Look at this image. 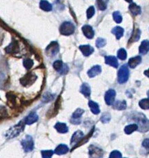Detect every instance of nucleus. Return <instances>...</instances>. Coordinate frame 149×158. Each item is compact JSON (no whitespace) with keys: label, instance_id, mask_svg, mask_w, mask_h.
I'll list each match as a JSON object with an SVG mask.
<instances>
[{"label":"nucleus","instance_id":"24","mask_svg":"<svg viewBox=\"0 0 149 158\" xmlns=\"http://www.w3.org/2000/svg\"><path fill=\"white\" fill-rule=\"evenodd\" d=\"M149 49V43L148 40H144L143 41L140 46L139 47V52L142 55H145L147 54L148 52Z\"/></svg>","mask_w":149,"mask_h":158},{"label":"nucleus","instance_id":"27","mask_svg":"<svg viewBox=\"0 0 149 158\" xmlns=\"http://www.w3.org/2000/svg\"><path fill=\"white\" fill-rule=\"evenodd\" d=\"M112 33L116 36V39L119 40L124 35V29L120 26H116L115 28L112 29Z\"/></svg>","mask_w":149,"mask_h":158},{"label":"nucleus","instance_id":"12","mask_svg":"<svg viewBox=\"0 0 149 158\" xmlns=\"http://www.w3.org/2000/svg\"><path fill=\"white\" fill-rule=\"evenodd\" d=\"M84 133L82 132L81 131L78 130V131H75L73 133V135L72 138H71V144L73 145V146H75L76 144H78L79 142H80L81 140V139L84 138ZM75 147H74L72 148V151L75 149Z\"/></svg>","mask_w":149,"mask_h":158},{"label":"nucleus","instance_id":"10","mask_svg":"<svg viewBox=\"0 0 149 158\" xmlns=\"http://www.w3.org/2000/svg\"><path fill=\"white\" fill-rule=\"evenodd\" d=\"M88 154L90 157H102L103 156V151L101 148L95 145H91L88 148Z\"/></svg>","mask_w":149,"mask_h":158},{"label":"nucleus","instance_id":"28","mask_svg":"<svg viewBox=\"0 0 149 158\" xmlns=\"http://www.w3.org/2000/svg\"><path fill=\"white\" fill-rule=\"evenodd\" d=\"M8 78L4 72L0 71V89H4L8 85Z\"/></svg>","mask_w":149,"mask_h":158},{"label":"nucleus","instance_id":"20","mask_svg":"<svg viewBox=\"0 0 149 158\" xmlns=\"http://www.w3.org/2000/svg\"><path fill=\"white\" fill-rule=\"evenodd\" d=\"M142 62V57L140 56H137L132 57L129 60V65L131 68H135Z\"/></svg>","mask_w":149,"mask_h":158},{"label":"nucleus","instance_id":"44","mask_svg":"<svg viewBox=\"0 0 149 158\" xmlns=\"http://www.w3.org/2000/svg\"><path fill=\"white\" fill-rule=\"evenodd\" d=\"M4 39V32L3 31V30L0 28V45H2Z\"/></svg>","mask_w":149,"mask_h":158},{"label":"nucleus","instance_id":"46","mask_svg":"<svg viewBox=\"0 0 149 158\" xmlns=\"http://www.w3.org/2000/svg\"><path fill=\"white\" fill-rule=\"evenodd\" d=\"M148 70H147V71H145L144 72V74H145V75L147 74V77H148Z\"/></svg>","mask_w":149,"mask_h":158},{"label":"nucleus","instance_id":"22","mask_svg":"<svg viewBox=\"0 0 149 158\" xmlns=\"http://www.w3.org/2000/svg\"><path fill=\"white\" fill-rule=\"evenodd\" d=\"M54 128L60 133H66L69 131V128L65 123H57L55 124Z\"/></svg>","mask_w":149,"mask_h":158},{"label":"nucleus","instance_id":"4","mask_svg":"<svg viewBox=\"0 0 149 158\" xmlns=\"http://www.w3.org/2000/svg\"><path fill=\"white\" fill-rule=\"evenodd\" d=\"M37 79V76L33 72H28L23 77L21 78L19 81L20 83L22 85L23 87H29L30 85L34 83Z\"/></svg>","mask_w":149,"mask_h":158},{"label":"nucleus","instance_id":"35","mask_svg":"<svg viewBox=\"0 0 149 158\" xmlns=\"http://www.w3.org/2000/svg\"><path fill=\"white\" fill-rule=\"evenodd\" d=\"M54 99V95L49 92H46L42 96V101L44 102H49Z\"/></svg>","mask_w":149,"mask_h":158},{"label":"nucleus","instance_id":"34","mask_svg":"<svg viewBox=\"0 0 149 158\" xmlns=\"http://www.w3.org/2000/svg\"><path fill=\"white\" fill-rule=\"evenodd\" d=\"M117 56L119 59L124 60L127 59V54L126 50L124 49V48H120V49L117 52Z\"/></svg>","mask_w":149,"mask_h":158},{"label":"nucleus","instance_id":"25","mask_svg":"<svg viewBox=\"0 0 149 158\" xmlns=\"http://www.w3.org/2000/svg\"><path fill=\"white\" fill-rule=\"evenodd\" d=\"M6 98L8 100V105L10 107L13 108L16 105V96L12 92H9L6 94Z\"/></svg>","mask_w":149,"mask_h":158},{"label":"nucleus","instance_id":"14","mask_svg":"<svg viewBox=\"0 0 149 158\" xmlns=\"http://www.w3.org/2000/svg\"><path fill=\"white\" fill-rule=\"evenodd\" d=\"M81 29L84 35L86 36V37H87L88 39H91L94 37V36H95V31H94L92 26H90L89 25H84L82 27Z\"/></svg>","mask_w":149,"mask_h":158},{"label":"nucleus","instance_id":"7","mask_svg":"<svg viewBox=\"0 0 149 158\" xmlns=\"http://www.w3.org/2000/svg\"><path fill=\"white\" fill-rule=\"evenodd\" d=\"M60 50V47H59V44L57 41H52L47 45V47L46 48V54L48 56H49L51 57L55 56L56 54L58 53Z\"/></svg>","mask_w":149,"mask_h":158},{"label":"nucleus","instance_id":"39","mask_svg":"<svg viewBox=\"0 0 149 158\" xmlns=\"http://www.w3.org/2000/svg\"><path fill=\"white\" fill-rule=\"evenodd\" d=\"M106 44H107V41L103 38H98L96 41V46L98 48L104 47Z\"/></svg>","mask_w":149,"mask_h":158},{"label":"nucleus","instance_id":"5","mask_svg":"<svg viewBox=\"0 0 149 158\" xmlns=\"http://www.w3.org/2000/svg\"><path fill=\"white\" fill-rule=\"evenodd\" d=\"M129 77V68H127V65H123L119 69L118 72V82L120 84L125 83L128 81Z\"/></svg>","mask_w":149,"mask_h":158},{"label":"nucleus","instance_id":"37","mask_svg":"<svg viewBox=\"0 0 149 158\" xmlns=\"http://www.w3.org/2000/svg\"><path fill=\"white\" fill-rule=\"evenodd\" d=\"M139 105L142 109L147 110V109H149V101L148 98L147 99H142L139 102Z\"/></svg>","mask_w":149,"mask_h":158},{"label":"nucleus","instance_id":"3","mask_svg":"<svg viewBox=\"0 0 149 158\" xmlns=\"http://www.w3.org/2000/svg\"><path fill=\"white\" fill-rule=\"evenodd\" d=\"M75 30L74 24L70 22H64L60 27V32L61 35L69 36L73 34Z\"/></svg>","mask_w":149,"mask_h":158},{"label":"nucleus","instance_id":"16","mask_svg":"<svg viewBox=\"0 0 149 158\" xmlns=\"http://www.w3.org/2000/svg\"><path fill=\"white\" fill-rule=\"evenodd\" d=\"M80 51L85 56H89L94 52V48L90 45H81L80 47Z\"/></svg>","mask_w":149,"mask_h":158},{"label":"nucleus","instance_id":"2","mask_svg":"<svg viewBox=\"0 0 149 158\" xmlns=\"http://www.w3.org/2000/svg\"><path fill=\"white\" fill-rule=\"evenodd\" d=\"M131 118L133 120L138 122V124L139 125V131L142 132V129H144V131H147L148 130V120L146 118L145 115L141 113H133Z\"/></svg>","mask_w":149,"mask_h":158},{"label":"nucleus","instance_id":"33","mask_svg":"<svg viewBox=\"0 0 149 158\" xmlns=\"http://www.w3.org/2000/svg\"><path fill=\"white\" fill-rule=\"evenodd\" d=\"M109 0H96L97 7L100 10H105L108 7Z\"/></svg>","mask_w":149,"mask_h":158},{"label":"nucleus","instance_id":"43","mask_svg":"<svg viewBox=\"0 0 149 158\" xmlns=\"http://www.w3.org/2000/svg\"><path fill=\"white\" fill-rule=\"evenodd\" d=\"M109 157L110 158H121L122 157V154H121L119 151H114L109 155Z\"/></svg>","mask_w":149,"mask_h":158},{"label":"nucleus","instance_id":"47","mask_svg":"<svg viewBox=\"0 0 149 158\" xmlns=\"http://www.w3.org/2000/svg\"><path fill=\"white\" fill-rule=\"evenodd\" d=\"M126 2H129V3H131L132 2V0H125Z\"/></svg>","mask_w":149,"mask_h":158},{"label":"nucleus","instance_id":"29","mask_svg":"<svg viewBox=\"0 0 149 158\" xmlns=\"http://www.w3.org/2000/svg\"><path fill=\"white\" fill-rule=\"evenodd\" d=\"M140 36H141L140 30L139 29L134 30V31L133 32L131 36V38L129 39V43H133V42L138 41L139 39V38H140Z\"/></svg>","mask_w":149,"mask_h":158},{"label":"nucleus","instance_id":"41","mask_svg":"<svg viewBox=\"0 0 149 158\" xmlns=\"http://www.w3.org/2000/svg\"><path fill=\"white\" fill-rule=\"evenodd\" d=\"M54 152L51 150H46V151H42L41 155L42 157L43 158H50L53 156Z\"/></svg>","mask_w":149,"mask_h":158},{"label":"nucleus","instance_id":"1","mask_svg":"<svg viewBox=\"0 0 149 158\" xmlns=\"http://www.w3.org/2000/svg\"><path fill=\"white\" fill-rule=\"evenodd\" d=\"M24 129H25V124L22 121H21L19 123H18L16 125L10 127L6 132L5 137L7 139H13L14 138H16L21 132L23 131Z\"/></svg>","mask_w":149,"mask_h":158},{"label":"nucleus","instance_id":"31","mask_svg":"<svg viewBox=\"0 0 149 158\" xmlns=\"http://www.w3.org/2000/svg\"><path fill=\"white\" fill-rule=\"evenodd\" d=\"M40 8L42 10L49 12L52 10V5L46 0H41L40 2Z\"/></svg>","mask_w":149,"mask_h":158},{"label":"nucleus","instance_id":"40","mask_svg":"<svg viewBox=\"0 0 149 158\" xmlns=\"http://www.w3.org/2000/svg\"><path fill=\"white\" fill-rule=\"evenodd\" d=\"M111 120V115L109 113H104L101 117V121L103 123H108Z\"/></svg>","mask_w":149,"mask_h":158},{"label":"nucleus","instance_id":"30","mask_svg":"<svg viewBox=\"0 0 149 158\" xmlns=\"http://www.w3.org/2000/svg\"><path fill=\"white\" fill-rule=\"evenodd\" d=\"M113 108L116 110H124L127 108V102L125 101H117L113 105Z\"/></svg>","mask_w":149,"mask_h":158},{"label":"nucleus","instance_id":"11","mask_svg":"<svg viewBox=\"0 0 149 158\" xmlns=\"http://www.w3.org/2000/svg\"><path fill=\"white\" fill-rule=\"evenodd\" d=\"M84 113V110L82 109L78 108L76 109L75 111L72 115L71 119V123L74 124H80L81 123V120L80 118H81L82 115Z\"/></svg>","mask_w":149,"mask_h":158},{"label":"nucleus","instance_id":"26","mask_svg":"<svg viewBox=\"0 0 149 158\" xmlns=\"http://www.w3.org/2000/svg\"><path fill=\"white\" fill-rule=\"evenodd\" d=\"M129 9L131 13V14L135 15V16L141 14L142 11H141L140 6H139L135 4V3H131V4L129 5Z\"/></svg>","mask_w":149,"mask_h":158},{"label":"nucleus","instance_id":"18","mask_svg":"<svg viewBox=\"0 0 149 158\" xmlns=\"http://www.w3.org/2000/svg\"><path fill=\"white\" fill-rule=\"evenodd\" d=\"M105 63L107 65L113 67L114 68H117L118 67V61L116 57L114 56H106L105 57Z\"/></svg>","mask_w":149,"mask_h":158},{"label":"nucleus","instance_id":"32","mask_svg":"<svg viewBox=\"0 0 149 158\" xmlns=\"http://www.w3.org/2000/svg\"><path fill=\"white\" fill-rule=\"evenodd\" d=\"M138 129V125L137 124H129L125 127L124 128V133L127 135H130L132 133H133L135 131Z\"/></svg>","mask_w":149,"mask_h":158},{"label":"nucleus","instance_id":"21","mask_svg":"<svg viewBox=\"0 0 149 158\" xmlns=\"http://www.w3.org/2000/svg\"><path fill=\"white\" fill-rule=\"evenodd\" d=\"M69 151V147L66 144H61L57 146L56 149H55V153L58 155V156H61V155H64L67 153Z\"/></svg>","mask_w":149,"mask_h":158},{"label":"nucleus","instance_id":"17","mask_svg":"<svg viewBox=\"0 0 149 158\" xmlns=\"http://www.w3.org/2000/svg\"><path fill=\"white\" fill-rule=\"evenodd\" d=\"M38 120V115L36 112H32L30 113L25 118V124H28V125H30V124H32L35 123L37 122Z\"/></svg>","mask_w":149,"mask_h":158},{"label":"nucleus","instance_id":"15","mask_svg":"<svg viewBox=\"0 0 149 158\" xmlns=\"http://www.w3.org/2000/svg\"><path fill=\"white\" fill-rule=\"evenodd\" d=\"M101 72H102L101 67L99 65H96L93 66L92 68L90 69L88 71L87 74L90 78H94L96 76L101 74Z\"/></svg>","mask_w":149,"mask_h":158},{"label":"nucleus","instance_id":"38","mask_svg":"<svg viewBox=\"0 0 149 158\" xmlns=\"http://www.w3.org/2000/svg\"><path fill=\"white\" fill-rule=\"evenodd\" d=\"M113 18H114V20L117 23H120L123 21L122 15H121V14L120 13V12L118 11H116L113 13Z\"/></svg>","mask_w":149,"mask_h":158},{"label":"nucleus","instance_id":"36","mask_svg":"<svg viewBox=\"0 0 149 158\" xmlns=\"http://www.w3.org/2000/svg\"><path fill=\"white\" fill-rule=\"evenodd\" d=\"M33 65H34V61L31 59H25L23 60V66L25 67V69L29 70L31 69Z\"/></svg>","mask_w":149,"mask_h":158},{"label":"nucleus","instance_id":"6","mask_svg":"<svg viewBox=\"0 0 149 158\" xmlns=\"http://www.w3.org/2000/svg\"><path fill=\"white\" fill-rule=\"evenodd\" d=\"M21 146H22L24 151H25V153L31 152L33 151V149H34V140H33L32 137L29 135H27L25 137V138L21 140Z\"/></svg>","mask_w":149,"mask_h":158},{"label":"nucleus","instance_id":"23","mask_svg":"<svg viewBox=\"0 0 149 158\" xmlns=\"http://www.w3.org/2000/svg\"><path fill=\"white\" fill-rule=\"evenodd\" d=\"M88 106H89L92 113L94 114L98 115L100 114V112H101L98 103H96L92 101H90L88 102Z\"/></svg>","mask_w":149,"mask_h":158},{"label":"nucleus","instance_id":"42","mask_svg":"<svg viewBox=\"0 0 149 158\" xmlns=\"http://www.w3.org/2000/svg\"><path fill=\"white\" fill-rule=\"evenodd\" d=\"M95 10L94 6H90L88 8L86 12L88 19H90V18H92L93 17V15H95Z\"/></svg>","mask_w":149,"mask_h":158},{"label":"nucleus","instance_id":"9","mask_svg":"<svg viewBox=\"0 0 149 158\" xmlns=\"http://www.w3.org/2000/svg\"><path fill=\"white\" fill-rule=\"evenodd\" d=\"M6 53L10 54H17L20 52V46L19 42L16 40H13L8 46L5 48Z\"/></svg>","mask_w":149,"mask_h":158},{"label":"nucleus","instance_id":"8","mask_svg":"<svg viewBox=\"0 0 149 158\" xmlns=\"http://www.w3.org/2000/svg\"><path fill=\"white\" fill-rule=\"evenodd\" d=\"M53 68L57 72H58L60 74H66L69 72V67L66 64H65L62 60H57L53 63Z\"/></svg>","mask_w":149,"mask_h":158},{"label":"nucleus","instance_id":"19","mask_svg":"<svg viewBox=\"0 0 149 158\" xmlns=\"http://www.w3.org/2000/svg\"><path fill=\"white\" fill-rule=\"evenodd\" d=\"M80 92L86 97V98H89L91 94V88L90 86L86 83H84L81 85L80 87Z\"/></svg>","mask_w":149,"mask_h":158},{"label":"nucleus","instance_id":"13","mask_svg":"<svg viewBox=\"0 0 149 158\" xmlns=\"http://www.w3.org/2000/svg\"><path fill=\"white\" fill-rule=\"evenodd\" d=\"M116 94V93L115 90L112 89H109L108 90V92H106L105 94V101L106 104L108 105H113L115 101Z\"/></svg>","mask_w":149,"mask_h":158},{"label":"nucleus","instance_id":"45","mask_svg":"<svg viewBox=\"0 0 149 158\" xmlns=\"http://www.w3.org/2000/svg\"><path fill=\"white\" fill-rule=\"evenodd\" d=\"M142 147H144L145 148H147V150H148V138L144 139V142H143Z\"/></svg>","mask_w":149,"mask_h":158}]
</instances>
